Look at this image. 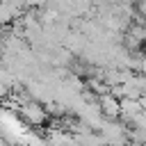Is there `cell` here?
<instances>
[{
	"instance_id": "obj_1",
	"label": "cell",
	"mask_w": 146,
	"mask_h": 146,
	"mask_svg": "<svg viewBox=\"0 0 146 146\" xmlns=\"http://www.w3.org/2000/svg\"><path fill=\"white\" fill-rule=\"evenodd\" d=\"M18 112H21V116L27 121V123H43V119H46V110L41 107V103H36V100H25V103H21L18 105Z\"/></svg>"
},
{
	"instance_id": "obj_2",
	"label": "cell",
	"mask_w": 146,
	"mask_h": 146,
	"mask_svg": "<svg viewBox=\"0 0 146 146\" xmlns=\"http://www.w3.org/2000/svg\"><path fill=\"white\" fill-rule=\"evenodd\" d=\"M98 103H100V110H103V114H105V116H110V119L121 116V100H119L112 91H110V94L98 96Z\"/></svg>"
},
{
	"instance_id": "obj_3",
	"label": "cell",
	"mask_w": 146,
	"mask_h": 146,
	"mask_svg": "<svg viewBox=\"0 0 146 146\" xmlns=\"http://www.w3.org/2000/svg\"><path fill=\"white\" fill-rule=\"evenodd\" d=\"M139 71H141V73H144V75H146V55H144V57H141V68H139Z\"/></svg>"
}]
</instances>
